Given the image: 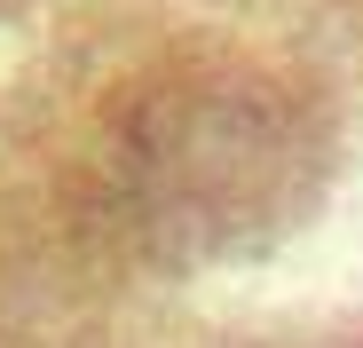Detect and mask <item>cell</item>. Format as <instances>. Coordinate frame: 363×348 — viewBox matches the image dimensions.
Returning a JSON list of instances; mask_svg holds the SVG:
<instances>
[{
	"mask_svg": "<svg viewBox=\"0 0 363 348\" xmlns=\"http://www.w3.org/2000/svg\"><path fill=\"white\" fill-rule=\"evenodd\" d=\"M316 183L308 103L253 64H166L103 119L111 214L150 254L237 246Z\"/></svg>",
	"mask_w": 363,
	"mask_h": 348,
	"instance_id": "1",
	"label": "cell"
}]
</instances>
